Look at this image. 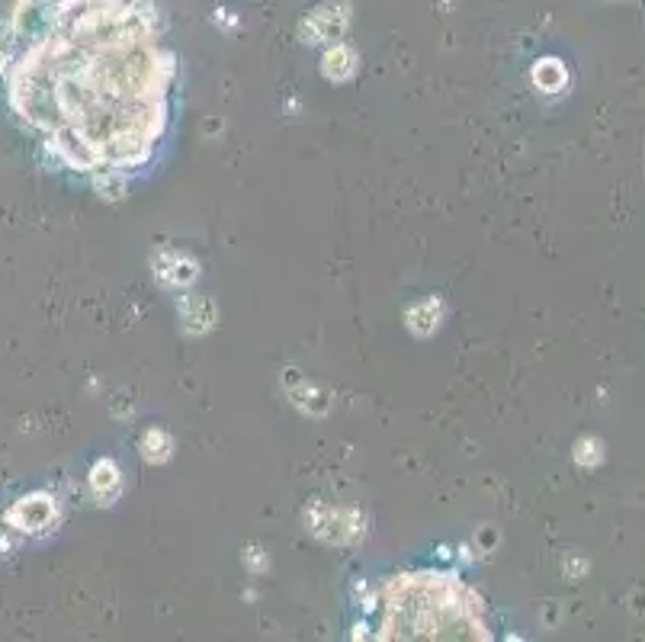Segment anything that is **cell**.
<instances>
[{
	"label": "cell",
	"mask_w": 645,
	"mask_h": 642,
	"mask_svg": "<svg viewBox=\"0 0 645 642\" xmlns=\"http://www.w3.org/2000/svg\"><path fill=\"white\" fill-rule=\"evenodd\" d=\"M0 42L13 113L74 171L126 174L164 139L177 58L151 0H52L33 36Z\"/></svg>",
	"instance_id": "cell-1"
},
{
	"label": "cell",
	"mask_w": 645,
	"mask_h": 642,
	"mask_svg": "<svg viewBox=\"0 0 645 642\" xmlns=\"http://www.w3.org/2000/svg\"><path fill=\"white\" fill-rule=\"evenodd\" d=\"M389 614L411 610L395 617L386 626V636H443V630H456V636H469L466 630H482L466 604V588L450 575H402L386 591Z\"/></svg>",
	"instance_id": "cell-2"
},
{
	"label": "cell",
	"mask_w": 645,
	"mask_h": 642,
	"mask_svg": "<svg viewBox=\"0 0 645 642\" xmlns=\"http://www.w3.org/2000/svg\"><path fill=\"white\" fill-rule=\"evenodd\" d=\"M347 23H350V4H347V0H328V4H318L309 17L302 20L299 33L309 45H325V42L341 39Z\"/></svg>",
	"instance_id": "cell-3"
},
{
	"label": "cell",
	"mask_w": 645,
	"mask_h": 642,
	"mask_svg": "<svg viewBox=\"0 0 645 642\" xmlns=\"http://www.w3.org/2000/svg\"><path fill=\"white\" fill-rule=\"evenodd\" d=\"M58 517V504L52 495L36 492V495H26L20 501L10 504L7 511V527L10 530H20V533H42L55 524Z\"/></svg>",
	"instance_id": "cell-4"
},
{
	"label": "cell",
	"mask_w": 645,
	"mask_h": 642,
	"mask_svg": "<svg viewBox=\"0 0 645 642\" xmlns=\"http://www.w3.org/2000/svg\"><path fill=\"white\" fill-rule=\"evenodd\" d=\"M155 273H158V280L164 286H190L196 277H199V267L190 261L187 254H180V251H171V248H164L158 251L155 257Z\"/></svg>",
	"instance_id": "cell-5"
},
{
	"label": "cell",
	"mask_w": 645,
	"mask_h": 642,
	"mask_svg": "<svg viewBox=\"0 0 645 642\" xmlns=\"http://www.w3.org/2000/svg\"><path fill=\"white\" fill-rule=\"evenodd\" d=\"M357 65H360V58H357V52L350 49V45L331 42V49L325 52V58H321V74H325L328 81L341 84V81H350V78H353V71H357Z\"/></svg>",
	"instance_id": "cell-6"
},
{
	"label": "cell",
	"mask_w": 645,
	"mask_h": 642,
	"mask_svg": "<svg viewBox=\"0 0 645 642\" xmlns=\"http://www.w3.org/2000/svg\"><path fill=\"white\" fill-rule=\"evenodd\" d=\"M90 492H94L97 504H113L122 492V476H119V469L113 460H100L94 463V469H90Z\"/></svg>",
	"instance_id": "cell-7"
},
{
	"label": "cell",
	"mask_w": 645,
	"mask_h": 642,
	"mask_svg": "<svg viewBox=\"0 0 645 642\" xmlns=\"http://www.w3.org/2000/svg\"><path fill=\"white\" fill-rule=\"evenodd\" d=\"M440 325V302L437 299H427L421 305H414V309L408 312V328L414 334H421V338H427V334H434Z\"/></svg>",
	"instance_id": "cell-8"
},
{
	"label": "cell",
	"mask_w": 645,
	"mask_h": 642,
	"mask_svg": "<svg viewBox=\"0 0 645 642\" xmlns=\"http://www.w3.org/2000/svg\"><path fill=\"white\" fill-rule=\"evenodd\" d=\"M568 81V74L562 68V61L556 58H546V61H536V68H533V84L546 90V94H556V90H562Z\"/></svg>",
	"instance_id": "cell-9"
},
{
	"label": "cell",
	"mask_w": 645,
	"mask_h": 642,
	"mask_svg": "<svg viewBox=\"0 0 645 642\" xmlns=\"http://www.w3.org/2000/svg\"><path fill=\"white\" fill-rule=\"evenodd\" d=\"M171 450H174V443H171V437H167L161 427H151V431H145V437H142V456L148 463H164L167 456H171Z\"/></svg>",
	"instance_id": "cell-10"
},
{
	"label": "cell",
	"mask_w": 645,
	"mask_h": 642,
	"mask_svg": "<svg viewBox=\"0 0 645 642\" xmlns=\"http://www.w3.org/2000/svg\"><path fill=\"white\" fill-rule=\"evenodd\" d=\"M183 312H187V331H193V334L206 331L212 325V305L206 299L187 296L183 299Z\"/></svg>",
	"instance_id": "cell-11"
},
{
	"label": "cell",
	"mask_w": 645,
	"mask_h": 642,
	"mask_svg": "<svg viewBox=\"0 0 645 642\" xmlns=\"http://www.w3.org/2000/svg\"><path fill=\"white\" fill-rule=\"evenodd\" d=\"M601 456H604V443L597 440V437H585V440H578V447H575V463L578 466H597L601 463Z\"/></svg>",
	"instance_id": "cell-12"
},
{
	"label": "cell",
	"mask_w": 645,
	"mask_h": 642,
	"mask_svg": "<svg viewBox=\"0 0 645 642\" xmlns=\"http://www.w3.org/2000/svg\"><path fill=\"white\" fill-rule=\"evenodd\" d=\"M0 36H4V26H0Z\"/></svg>",
	"instance_id": "cell-13"
}]
</instances>
